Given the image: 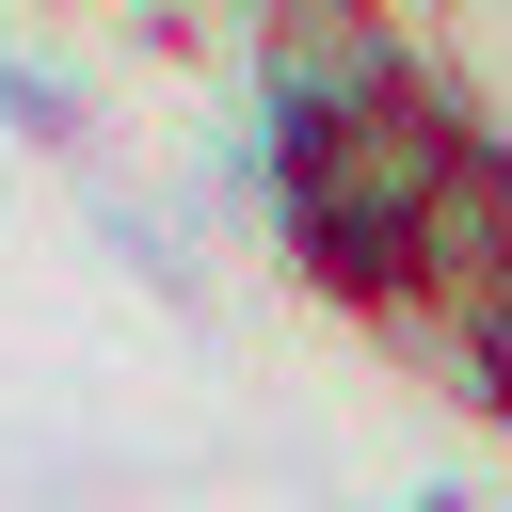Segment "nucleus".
Instances as JSON below:
<instances>
[{
    "label": "nucleus",
    "mask_w": 512,
    "mask_h": 512,
    "mask_svg": "<svg viewBox=\"0 0 512 512\" xmlns=\"http://www.w3.org/2000/svg\"><path fill=\"white\" fill-rule=\"evenodd\" d=\"M464 144H480V112H464L448 80H400V96L336 112V128H288V144H272V240H288V272L368 320V304L400 288V240H416L432 192L464 176Z\"/></svg>",
    "instance_id": "obj_1"
},
{
    "label": "nucleus",
    "mask_w": 512,
    "mask_h": 512,
    "mask_svg": "<svg viewBox=\"0 0 512 512\" xmlns=\"http://www.w3.org/2000/svg\"><path fill=\"white\" fill-rule=\"evenodd\" d=\"M400 80H432L416 32H400V0H256V112H272V144L336 128V112L400 96Z\"/></svg>",
    "instance_id": "obj_2"
}]
</instances>
